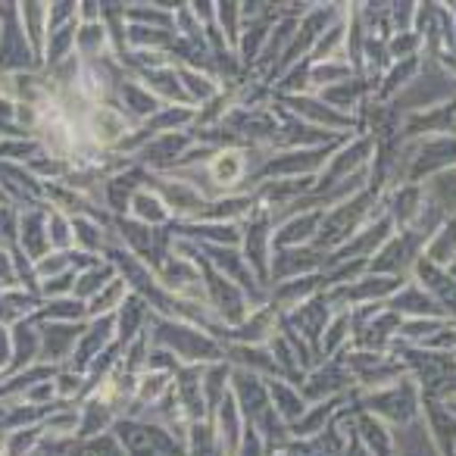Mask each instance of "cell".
I'll return each instance as SVG.
<instances>
[{
    "instance_id": "1",
    "label": "cell",
    "mask_w": 456,
    "mask_h": 456,
    "mask_svg": "<svg viewBox=\"0 0 456 456\" xmlns=\"http://www.w3.org/2000/svg\"><path fill=\"white\" fill-rule=\"evenodd\" d=\"M428 422H431V431H435L437 447L444 450V456H453V447H456V419L450 416V412H444V406L428 403Z\"/></svg>"
}]
</instances>
